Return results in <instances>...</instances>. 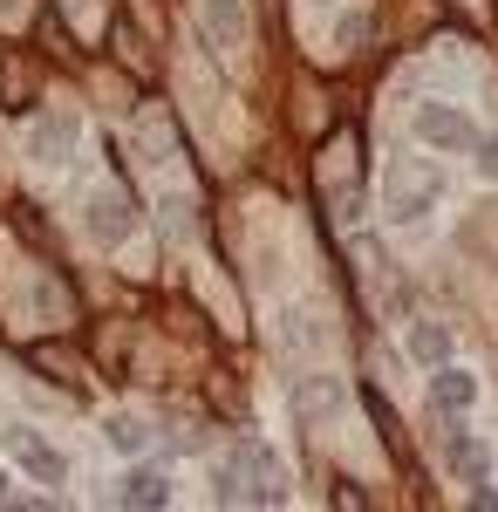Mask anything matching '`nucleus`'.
Here are the masks:
<instances>
[{"label": "nucleus", "instance_id": "nucleus-13", "mask_svg": "<svg viewBox=\"0 0 498 512\" xmlns=\"http://www.w3.org/2000/svg\"><path fill=\"white\" fill-rule=\"evenodd\" d=\"M410 355H417L423 369H437L451 355V328L444 321H410Z\"/></svg>", "mask_w": 498, "mask_h": 512}, {"label": "nucleus", "instance_id": "nucleus-12", "mask_svg": "<svg viewBox=\"0 0 498 512\" xmlns=\"http://www.w3.org/2000/svg\"><path fill=\"white\" fill-rule=\"evenodd\" d=\"M116 506H137V512L171 506V485H164V472H130V478H123V492H116Z\"/></svg>", "mask_w": 498, "mask_h": 512}, {"label": "nucleus", "instance_id": "nucleus-16", "mask_svg": "<svg viewBox=\"0 0 498 512\" xmlns=\"http://www.w3.org/2000/svg\"><path fill=\"white\" fill-rule=\"evenodd\" d=\"M362 403H369V417H376V431L389 437V451L403 458V424H396V410H389V396H383V390H369Z\"/></svg>", "mask_w": 498, "mask_h": 512}, {"label": "nucleus", "instance_id": "nucleus-2", "mask_svg": "<svg viewBox=\"0 0 498 512\" xmlns=\"http://www.w3.org/2000/svg\"><path fill=\"white\" fill-rule=\"evenodd\" d=\"M437 192H444V178H437L430 158H396L383 171V212L389 219H423L437 205Z\"/></svg>", "mask_w": 498, "mask_h": 512}, {"label": "nucleus", "instance_id": "nucleus-15", "mask_svg": "<svg viewBox=\"0 0 498 512\" xmlns=\"http://www.w3.org/2000/svg\"><path fill=\"white\" fill-rule=\"evenodd\" d=\"M157 226H164L171 239H192V233H198V212H192V198H164V205H157Z\"/></svg>", "mask_w": 498, "mask_h": 512}, {"label": "nucleus", "instance_id": "nucleus-14", "mask_svg": "<svg viewBox=\"0 0 498 512\" xmlns=\"http://www.w3.org/2000/svg\"><path fill=\"white\" fill-rule=\"evenodd\" d=\"M103 437H110V451H123V458H137V451L151 444L144 417H110V424H103Z\"/></svg>", "mask_w": 498, "mask_h": 512}, {"label": "nucleus", "instance_id": "nucleus-1", "mask_svg": "<svg viewBox=\"0 0 498 512\" xmlns=\"http://www.w3.org/2000/svg\"><path fill=\"white\" fill-rule=\"evenodd\" d=\"M212 499L219 506H280L287 499V472H280V458H273L267 444H239L226 465L212 472Z\"/></svg>", "mask_w": 498, "mask_h": 512}, {"label": "nucleus", "instance_id": "nucleus-3", "mask_svg": "<svg viewBox=\"0 0 498 512\" xmlns=\"http://www.w3.org/2000/svg\"><path fill=\"white\" fill-rule=\"evenodd\" d=\"M82 226H89V239H96V246H123V239H130V226H137V205H130V192H123V185H96V192H89V219H82Z\"/></svg>", "mask_w": 498, "mask_h": 512}, {"label": "nucleus", "instance_id": "nucleus-6", "mask_svg": "<svg viewBox=\"0 0 498 512\" xmlns=\"http://www.w3.org/2000/svg\"><path fill=\"white\" fill-rule=\"evenodd\" d=\"M335 410H342V383H335V376H307L301 390H294V417H301L307 431L335 424Z\"/></svg>", "mask_w": 498, "mask_h": 512}, {"label": "nucleus", "instance_id": "nucleus-18", "mask_svg": "<svg viewBox=\"0 0 498 512\" xmlns=\"http://www.w3.org/2000/svg\"><path fill=\"white\" fill-rule=\"evenodd\" d=\"M35 369H55L62 383H82V369L69 362V355H55V349H35Z\"/></svg>", "mask_w": 498, "mask_h": 512}, {"label": "nucleus", "instance_id": "nucleus-9", "mask_svg": "<svg viewBox=\"0 0 498 512\" xmlns=\"http://www.w3.org/2000/svg\"><path fill=\"white\" fill-rule=\"evenodd\" d=\"M205 41L212 48H246V7L239 0H205Z\"/></svg>", "mask_w": 498, "mask_h": 512}, {"label": "nucleus", "instance_id": "nucleus-8", "mask_svg": "<svg viewBox=\"0 0 498 512\" xmlns=\"http://www.w3.org/2000/svg\"><path fill=\"white\" fill-rule=\"evenodd\" d=\"M76 137H82V123L69 117V110H55V117H35V158L41 164H69V151H76Z\"/></svg>", "mask_w": 498, "mask_h": 512}, {"label": "nucleus", "instance_id": "nucleus-20", "mask_svg": "<svg viewBox=\"0 0 498 512\" xmlns=\"http://www.w3.org/2000/svg\"><path fill=\"white\" fill-rule=\"evenodd\" d=\"M0 506H7V478H0Z\"/></svg>", "mask_w": 498, "mask_h": 512}, {"label": "nucleus", "instance_id": "nucleus-19", "mask_svg": "<svg viewBox=\"0 0 498 512\" xmlns=\"http://www.w3.org/2000/svg\"><path fill=\"white\" fill-rule=\"evenodd\" d=\"M478 171H485V178H498V137H485V144H478Z\"/></svg>", "mask_w": 498, "mask_h": 512}, {"label": "nucleus", "instance_id": "nucleus-10", "mask_svg": "<svg viewBox=\"0 0 498 512\" xmlns=\"http://www.w3.org/2000/svg\"><path fill=\"white\" fill-rule=\"evenodd\" d=\"M430 403H437V410H451V417H458V410H471V403H478V383H471V369H451V362H437V376H430Z\"/></svg>", "mask_w": 498, "mask_h": 512}, {"label": "nucleus", "instance_id": "nucleus-4", "mask_svg": "<svg viewBox=\"0 0 498 512\" xmlns=\"http://www.w3.org/2000/svg\"><path fill=\"white\" fill-rule=\"evenodd\" d=\"M0 444H7V451H14V458H21L41 485H62V478H69V458H62V451H55L41 431H28V424H7V431H0Z\"/></svg>", "mask_w": 498, "mask_h": 512}, {"label": "nucleus", "instance_id": "nucleus-5", "mask_svg": "<svg viewBox=\"0 0 498 512\" xmlns=\"http://www.w3.org/2000/svg\"><path fill=\"white\" fill-rule=\"evenodd\" d=\"M417 137H423V144H437V151H471V144H478L471 117L451 110V103H423V110H417Z\"/></svg>", "mask_w": 498, "mask_h": 512}, {"label": "nucleus", "instance_id": "nucleus-17", "mask_svg": "<svg viewBox=\"0 0 498 512\" xmlns=\"http://www.w3.org/2000/svg\"><path fill=\"white\" fill-rule=\"evenodd\" d=\"M110 35H116V48H123V62H130V69H137V76H151V55H144V41L130 35V14H123V21H116Z\"/></svg>", "mask_w": 498, "mask_h": 512}, {"label": "nucleus", "instance_id": "nucleus-7", "mask_svg": "<svg viewBox=\"0 0 498 512\" xmlns=\"http://www.w3.org/2000/svg\"><path fill=\"white\" fill-rule=\"evenodd\" d=\"M41 103V69L28 55H7L0 62V110H35Z\"/></svg>", "mask_w": 498, "mask_h": 512}, {"label": "nucleus", "instance_id": "nucleus-11", "mask_svg": "<svg viewBox=\"0 0 498 512\" xmlns=\"http://www.w3.org/2000/svg\"><path fill=\"white\" fill-rule=\"evenodd\" d=\"M444 458H451V472H458L464 485H485V472H492L485 444H478L471 431H451V437H444Z\"/></svg>", "mask_w": 498, "mask_h": 512}]
</instances>
